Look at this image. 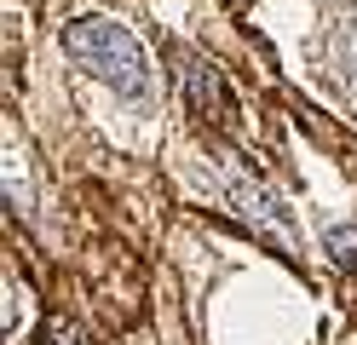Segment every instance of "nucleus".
<instances>
[{
	"mask_svg": "<svg viewBox=\"0 0 357 345\" xmlns=\"http://www.w3.org/2000/svg\"><path fill=\"white\" fill-rule=\"evenodd\" d=\"M63 52H70L93 81H104L116 98L127 104H150L155 98V69L144 40L116 17H75L63 23Z\"/></svg>",
	"mask_w": 357,
	"mask_h": 345,
	"instance_id": "1",
	"label": "nucleus"
},
{
	"mask_svg": "<svg viewBox=\"0 0 357 345\" xmlns=\"http://www.w3.org/2000/svg\"><path fill=\"white\" fill-rule=\"evenodd\" d=\"M219 178H225V196H231V207L248 224H259L271 242H282V253H300V242H294V224H288V213H282V201L265 190V184L248 173V167H236V155H225L219 150Z\"/></svg>",
	"mask_w": 357,
	"mask_h": 345,
	"instance_id": "2",
	"label": "nucleus"
},
{
	"mask_svg": "<svg viewBox=\"0 0 357 345\" xmlns=\"http://www.w3.org/2000/svg\"><path fill=\"white\" fill-rule=\"evenodd\" d=\"M173 81L178 92H185V104L196 109V121L202 127H219V121H231V86L225 75H219V63L208 52H196V46H173Z\"/></svg>",
	"mask_w": 357,
	"mask_h": 345,
	"instance_id": "3",
	"label": "nucleus"
},
{
	"mask_svg": "<svg viewBox=\"0 0 357 345\" xmlns=\"http://www.w3.org/2000/svg\"><path fill=\"white\" fill-rule=\"evenodd\" d=\"M35 345H93V334H86L75 316H47L40 334H35Z\"/></svg>",
	"mask_w": 357,
	"mask_h": 345,
	"instance_id": "4",
	"label": "nucleus"
},
{
	"mask_svg": "<svg viewBox=\"0 0 357 345\" xmlns=\"http://www.w3.org/2000/svg\"><path fill=\"white\" fill-rule=\"evenodd\" d=\"M323 247H328V259H334V265L357 270V224H334L328 236H323Z\"/></svg>",
	"mask_w": 357,
	"mask_h": 345,
	"instance_id": "5",
	"label": "nucleus"
},
{
	"mask_svg": "<svg viewBox=\"0 0 357 345\" xmlns=\"http://www.w3.org/2000/svg\"><path fill=\"white\" fill-rule=\"evenodd\" d=\"M346 81H351V92H357V52H351V75H346Z\"/></svg>",
	"mask_w": 357,
	"mask_h": 345,
	"instance_id": "6",
	"label": "nucleus"
}]
</instances>
